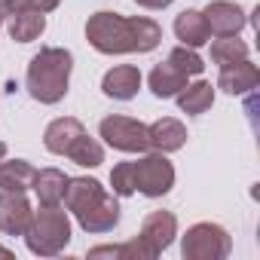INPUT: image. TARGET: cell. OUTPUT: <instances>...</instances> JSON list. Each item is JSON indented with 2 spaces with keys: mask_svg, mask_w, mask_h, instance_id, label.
Returning <instances> with one entry per match:
<instances>
[{
  "mask_svg": "<svg viewBox=\"0 0 260 260\" xmlns=\"http://www.w3.org/2000/svg\"><path fill=\"white\" fill-rule=\"evenodd\" d=\"M86 40L104 55L150 52L162 40V28L153 19H125L119 13H95L86 22Z\"/></svg>",
  "mask_w": 260,
  "mask_h": 260,
  "instance_id": "1",
  "label": "cell"
},
{
  "mask_svg": "<svg viewBox=\"0 0 260 260\" xmlns=\"http://www.w3.org/2000/svg\"><path fill=\"white\" fill-rule=\"evenodd\" d=\"M61 202L86 233H110L119 223L116 193H107L95 178H68Z\"/></svg>",
  "mask_w": 260,
  "mask_h": 260,
  "instance_id": "2",
  "label": "cell"
},
{
  "mask_svg": "<svg viewBox=\"0 0 260 260\" xmlns=\"http://www.w3.org/2000/svg\"><path fill=\"white\" fill-rule=\"evenodd\" d=\"M71 68H74V55L68 49L61 46L40 49L28 64V92L40 104H58L68 95Z\"/></svg>",
  "mask_w": 260,
  "mask_h": 260,
  "instance_id": "3",
  "label": "cell"
},
{
  "mask_svg": "<svg viewBox=\"0 0 260 260\" xmlns=\"http://www.w3.org/2000/svg\"><path fill=\"white\" fill-rule=\"evenodd\" d=\"M31 254L37 257H55L64 251V245L71 242V220L68 211L61 205H40V211H34L31 226L25 233Z\"/></svg>",
  "mask_w": 260,
  "mask_h": 260,
  "instance_id": "4",
  "label": "cell"
},
{
  "mask_svg": "<svg viewBox=\"0 0 260 260\" xmlns=\"http://www.w3.org/2000/svg\"><path fill=\"white\" fill-rule=\"evenodd\" d=\"M230 236L223 226L217 223H196L187 230L184 236V245H181V254L187 260H223L230 257Z\"/></svg>",
  "mask_w": 260,
  "mask_h": 260,
  "instance_id": "5",
  "label": "cell"
},
{
  "mask_svg": "<svg viewBox=\"0 0 260 260\" xmlns=\"http://www.w3.org/2000/svg\"><path fill=\"white\" fill-rule=\"evenodd\" d=\"M98 135L122 153H144L150 150V135H147V125L141 119L132 116H107L98 125Z\"/></svg>",
  "mask_w": 260,
  "mask_h": 260,
  "instance_id": "6",
  "label": "cell"
},
{
  "mask_svg": "<svg viewBox=\"0 0 260 260\" xmlns=\"http://www.w3.org/2000/svg\"><path fill=\"white\" fill-rule=\"evenodd\" d=\"M132 172H135V190L144 196H153V199L166 196L175 184V169L166 159V153H150V156L132 162Z\"/></svg>",
  "mask_w": 260,
  "mask_h": 260,
  "instance_id": "7",
  "label": "cell"
},
{
  "mask_svg": "<svg viewBox=\"0 0 260 260\" xmlns=\"http://www.w3.org/2000/svg\"><path fill=\"white\" fill-rule=\"evenodd\" d=\"M31 202L19 190H0V230L7 236H25L31 226Z\"/></svg>",
  "mask_w": 260,
  "mask_h": 260,
  "instance_id": "8",
  "label": "cell"
},
{
  "mask_svg": "<svg viewBox=\"0 0 260 260\" xmlns=\"http://www.w3.org/2000/svg\"><path fill=\"white\" fill-rule=\"evenodd\" d=\"M205 25L211 34L217 37H226V34H239L245 25H248V16L239 4H230V0H211L202 13Z\"/></svg>",
  "mask_w": 260,
  "mask_h": 260,
  "instance_id": "9",
  "label": "cell"
},
{
  "mask_svg": "<svg viewBox=\"0 0 260 260\" xmlns=\"http://www.w3.org/2000/svg\"><path fill=\"white\" fill-rule=\"evenodd\" d=\"M175 233H178V220H175L172 211H150V214L144 217L138 236H141V242L153 251V257H159V254L172 245Z\"/></svg>",
  "mask_w": 260,
  "mask_h": 260,
  "instance_id": "10",
  "label": "cell"
},
{
  "mask_svg": "<svg viewBox=\"0 0 260 260\" xmlns=\"http://www.w3.org/2000/svg\"><path fill=\"white\" fill-rule=\"evenodd\" d=\"M141 89V71L135 64H116L104 74L101 80V92L107 98H116V101H128L135 98Z\"/></svg>",
  "mask_w": 260,
  "mask_h": 260,
  "instance_id": "11",
  "label": "cell"
},
{
  "mask_svg": "<svg viewBox=\"0 0 260 260\" xmlns=\"http://www.w3.org/2000/svg\"><path fill=\"white\" fill-rule=\"evenodd\" d=\"M257 83H260V71H257V64H251L248 58L233 61V64H223V68H220V77H217V86H220L226 95L254 92Z\"/></svg>",
  "mask_w": 260,
  "mask_h": 260,
  "instance_id": "12",
  "label": "cell"
},
{
  "mask_svg": "<svg viewBox=\"0 0 260 260\" xmlns=\"http://www.w3.org/2000/svg\"><path fill=\"white\" fill-rule=\"evenodd\" d=\"M147 135H150V150H156V153H175L187 141V128H184V122H178L172 116H162L153 125H147Z\"/></svg>",
  "mask_w": 260,
  "mask_h": 260,
  "instance_id": "13",
  "label": "cell"
},
{
  "mask_svg": "<svg viewBox=\"0 0 260 260\" xmlns=\"http://www.w3.org/2000/svg\"><path fill=\"white\" fill-rule=\"evenodd\" d=\"M86 132L83 128V122L80 119H74V116H61V119H52L49 125H46V135H43V144H46V150L49 153H55V156H64V150L80 138Z\"/></svg>",
  "mask_w": 260,
  "mask_h": 260,
  "instance_id": "14",
  "label": "cell"
},
{
  "mask_svg": "<svg viewBox=\"0 0 260 260\" xmlns=\"http://www.w3.org/2000/svg\"><path fill=\"white\" fill-rule=\"evenodd\" d=\"M175 34H178V40H181L184 46H190V49H196V46H202V43L211 40V31H208V25H205V19H202L199 10H184V13L175 19Z\"/></svg>",
  "mask_w": 260,
  "mask_h": 260,
  "instance_id": "15",
  "label": "cell"
},
{
  "mask_svg": "<svg viewBox=\"0 0 260 260\" xmlns=\"http://www.w3.org/2000/svg\"><path fill=\"white\" fill-rule=\"evenodd\" d=\"M34 193L40 199V205H61L64 187H68V175L61 169H40L34 175Z\"/></svg>",
  "mask_w": 260,
  "mask_h": 260,
  "instance_id": "16",
  "label": "cell"
},
{
  "mask_svg": "<svg viewBox=\"0 0 260 260\" xmlns=\"http://www.w3.org/2000/svg\"><path fill=\"white\" fill-rule=\"evenodd\" d=\"M46 31V13L37 10H16L10 16V37L19 43H31Z\"/></svg>",
  "mask_w": 260,
  "mask_h": 260,
  "instance_id": "17",
  "label": "cell"
},
{
  "mask_svg": "<svg viewBox=\"0 0 260 260\" xmlns=\"http://www.w3.org/2000/svg\"><path fill=\"white\" fill-rule=\"evenodd\" d=\"M187 86V74H181L175 64L169 61H159L153 71H150V92L156 98H175L181 89Z\"/></svg>",
  "mask_w": 260,
  "mask_h": 260,
  "instance_id": "18",
  "label": "cell"
},
{
  "mask_svg": "<svg viewBox=\"0 0 260 260\" xmlns=\"http://www.w3.org/2000/svg\"><path fill=\"white\" fill-rule=\"evenodd\" d=\"M211 104H214V89H211V83H205V80H199V83H193V86H184V89L178 92V107H181L184 113H190V116L205 113Z\"/></svg>",
  "mask_w": 260,
  "mask_h": 260,
  "instance_id": "19",
  "label": "cell"
},
{
  "mask_svg": "<svg viewBox=\"0 0 260 260\" xmlns=\"http://www.w3.org/2000/svg\"><path fill=\"white\" fill-rule=\"evenodd\" d=\"M34 175H37V169L31 162H25V159H13V162L0 159V190H19V193H25L34 184Z\"/></svg>",
  "mask_w": 260,
  "mask_h": 260,
  "instance_id": "20",
  "label": "cell"
},
{
  "mask_svg": "<svg viewBox=\"0 0 260 260\" xmlns=\"http://www.w3.org/2000/svg\"><path fill=\"white\" fill-rule=\"evenodd\" d=\"M64 156L71 159V162H77V166H83V169H95V166H101L104 162V147L95 141V138H89L86 132L64 150Z\"/></svg>",
  "mask_w": 260,
  "mask_h": 260,
  "instance_id": "21",
  "label": "cell"
},
{
  "mask_svg": "<svg viewBox=\"0 0 260 260\" xmlns=\"http://www.w3.org/2000/svg\"><path fill=\"white\" fill-rule=\"evenodd\" d=\"M248 58V43L239 40V34H226V37H217L211 43V61L214 64H233V61H242Z\"/></svg>",
  "mask_w": 260,
  "mask_h": 260,
  "instance_id": "22",
  "label": "cell"
},
{
  "mask_svg": "<svg viewBox=\"0 0 260 260\" xmlns=\"http://www.w3.org/2000/svg\"><path fill=\"white\" fill-rule=\"evenodd\" d=\"M169 64H175L181 74H187V77H196V74H202V58L190 49V46H175L172 52H169V58H166Z\"/></svg>",
  "mask_w": 260,
  "mask_h": 260,
  "instance_id": "23",
  "label": "cell"
},
{
  "mask_svg": "<svg viewBox=\"0 0 260 260\" xmlns=\"http://www.w3.org/2000/svg\"><path fill=\"white\" fill-rule=\"evenodd\" d=\"M110 184H113V193H116V196H132V193H135V172H132V162L113 166Z\"/></svg>",
  "mask_w": 260,
  "mask_h": 260,
  "instance_id": "24",
  "label": "cell"
},
{
  "mask_svg": "<svg viewBox=\"0 0 260 260\" xmlns=\"http://www.w3.org/2000/svg\"><path fill=\"white\" fill-rule=\"evenodd\" d=\"M58 7V0H10V10H37V13H52ZM10 13V16H13Z\"/></svg>",
  "mask_w": 260,
  "mask_h": 260,
  "instance_id": "25",
  "label": "cell"
},
{
  "mask_svg": "<svg viewBox=\"0 0 260 260\" xmlns=\"http://www.w3.org/2000/svg\"><path fill=\"white\" fill-rule=\"evenodd\" d=\"M138 7H144V10H166L169 4H175V0H135Z\"/></svg>",
  "mask_w": 260,
  "mask_h": 260,
  "instance_id": "26",
  "label": "cell"
},
{
  "mask_svg": "<svg viewBox=\"0 0 260 260\" xmlns=\"http://www.w3.org/2000/svg\"><path fill=\"white\" fill-rule=\"evenodd\" d=\"M13 10H10V0H0V19H4V16H10Z\"/></svg>",
  "mask_w": 260,
  "mask_h": 260,
  "instance_id": "27",
  "label": "cell"
},
{
  "mask_svg": "<svg viewBox=\"0 0 260 260\" xmlns=\"http://www.w3.org/2000/svg\"><path fill=\"white\" fill-rule=\"evenodd\" d=\"M0 257H4V260H10V257H13V251H10V248H0Z\"/></svg>",
  "mask_w": 260,
  "mask_h": 260,
  "instance_id": "28",
  "label": "cell"
},
{
  "mask_svg": "<svg viewBox=\"0 0 260 260\" xmlns=\"http://www.w3.org/2000/svg\"><path fill=\"white\" fill-rule=\"evenodd\" d=\"M4 156H7V144H4V141H0V159H4Z\"/></svg>",
  "mask_w": 260,
  "mask_h": 260,
  "instance_id": "29",
  "label": "cell"
},
{
  "mask_svg": "<svg viewBox=\"0 0 260 260\" xmlns=\"http://www.w3.org/2000/svg\"><path fill=\"white\" fill-rule=\"evenodd\" d=\"M0 22H4V19H0Z\"/></svg>",
  "mask_w": 260,
  "mask_h": 260,
  "instance_id": "30",
  "label": "cell"
}]
</instances>
